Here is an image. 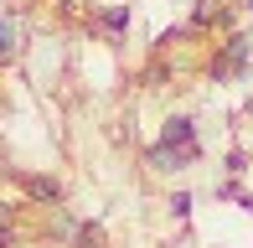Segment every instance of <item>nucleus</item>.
Listing matches in <instances>:
<instances>
[{
	"mask_svg": "<svg viewBox=\"0 0 253 248\" xmlns=\"http://www.w3.org/2000/svg\"><path fill=\"white\" fill-rule=\"evenodd\" d=\"M21 243V228H16V207L0 202V248H16Z\"/></svg>",
	"mask_w": 253,
	"mask_h": 248,
	"instance_id": "obj_7",
	"label": "nucleus"
},
{
	"mask_svg": "<svg viewBox=\"0 0 253 248\" xmlns=\"http://www.w3.org/2000/svg\"><path fill=\"white\" fill-rule=\"evenodd\" d=\"M21 52V37H16V10L0 5V62H10Z\"/></svg>",
	"mask_w": 253,
	"mask_h": 248,
	"instance_id": "obj_6",
	"label": "nucleus"
},
{
	"mask_svg": "<svg viewBox=\"0 0 253 248\" xmlns=\"http://www.w3.org/2000/svg\"><path fill=\"white\" fill-rule=\"evenodd\" d=\"M238 207H248V212H253V197H248V191H243V202H238Z\"/></svg>",
	"mask_w": 253,
	"mask_h": 248,
	"instance_id": "obj_10",
	"label": "nucleus"
},
{
	"mask_svg": "<svg viewBox=\"0 0 253 248\" xmlns=\"http://www.w3.org/2000/svg\"><path fill=\"white\" fill-rule=\"evenodd\" d=\"M197 161H202V129H197V119H191V114H170L166 124H160L155 145L145 150V165H150L155 176H176V171H186V165H197Z\"/></svg>",
	"mask_w": 253,
	"mask_h": 248,
	"instance_id": "obj_1",
	"label": "nucleus"
},
{
	"mask_svg": "<svg viewBox=\"0 0 253 248\" xmlns=\"http://www.w3.org/2000/svg\"><path fill=\"white\" fill-rule=\"evenodd\" d=\"M5 176L21 186V197H26L31 207H62V197H67V186L57 181V176H47V171H21V165H10Z\"/></svg>",
	"mask_w": 253,
	"mask_h": 248,
	"instance_id": "obj_3",
	"label": "nucleus"
},
{
	"mask_svg": "<svg viewBox=\"0 0 253 248\" xmlns=\"http://www.w3.org/2000/svg\"><path fill=\"white\" fill-rule=\"evenodd\" d=\"M248 37H253V31H248Z\"/></svg>",
	"mask_w": 253,
	"mask_h": 248,
	"instance_id": "obj_12",
	"label": "nucleus"
},
{
	"mask_svg": "<svg viewBox=\"0 0 253 248\" xmlns=\"http://www.w3.org/2000/svg\"><path fill=\"white\" fill-rule=\"evenodd\" d=\"M222 171H227V176H243V171H248V150H243V145H233V150H227Z\"/></svg>",
	"mask_w": 253,
	"mask_h": 248,
	"instance_id": "obj_8",
	"label": "nucleus"
},
{
	"mask_svg": "<svg viewBox=\"0 0 253 248\" xmlns=\"http://www.w3.org/2000/svg\"><path fill=\"white\" fill-rule=\"evenodd\" d=\"M170 217H191V191H176V197H170Z\"/></svg>",
	"mask_w": 253,
	"mask_h": 248,
	"instance_id": "obj_9",
	"label": "nucleus"
},
{
	"mask_svg": "<svg viewBox=\"0 0 253 248\" xmlns=\"http://www.w3.org/2000/svg\"><path fill=\"white\" fill-rule=\"evenodd\" d=\"M67 248H109V228L98 217H78V233H73Z\"/></svg>",
	"mask_w": 253,
	"mask_h": 248,
	"instance_id": "obj_5",
	"label": "nucleus"
},
{
	"mask_svg": "<svg viewBox=\"0 0 253 248\" xmlns=\"http://www.w3.org/2000/svg\"><path fill=\"white\" fill-rule=\"evenodd\" d=\"M248 114H253V104H248Z\"/></svg>",
	"mask_w": 253,
	"mask_h": 248,
	"instance_id": "obj_11",
	"label": "nucleus"
},
{
	"mask_svg": "<svg viewBox=\"0 0 253 248\" xmlns=\"http://www.w3.org/2000/svg\"><path fill=\"white\" fill-rule=\"evenodd\" d=\"M88 31H93V37H114V41H119L124 31H129V5H124V0H114V5L93 10V16H88Z\"/></svg>",
	"mask_w": 253,
	"mask_h": 248,
	"instance_id": "obj_4",
	"label": "nucleus"
},
{
	"mask_svg": "<svg viewBox=\"0 0 253 248\" xmlns=\"http://www.w3.org/2000/svg\"><path fill=\"white\" fill-rule=\"evenodd\" d=\"M248 67H253V37L248 31H233V37L207 57V83H243Z\"/></svg>",
	"mask_w": 253,
	"mask_h": 248,
	"instance_id": "obj_2",
	"label": "nucleus"
}]
</instances>
